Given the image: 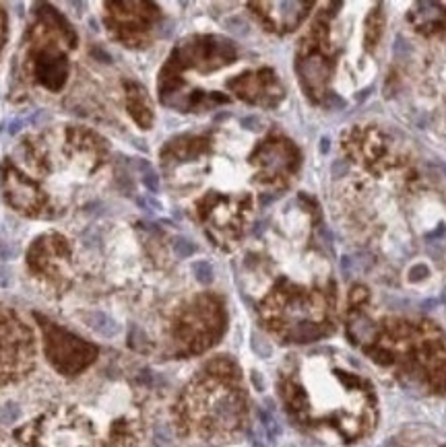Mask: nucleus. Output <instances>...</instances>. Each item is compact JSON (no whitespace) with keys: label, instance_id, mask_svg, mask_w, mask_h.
<instances>
[{"label":"nucleus","instance_id":"obj_1","mask_svg":"<svg viewBox=\"0 0 446 447\" xmlns=\"http://www.w3.org/2000/svg\"><path fill=\"white\" fill-rule=\"evenodd\" d=\"M91 423L77 412L60 410L44 419L39 426V447H93Z\"/></svg>","mask_w":446,"mask_h":447},{"label":"nucleus","instance_id":"obj_2","mask_svg":"<svg viewBox=\"0 0 446 447\" xmlns=\"http://www.w3.org/2000/svg\"><path fill=\"white\" fill-rule=\"evenodd\" d=\"M48 354L60 371L75 373V371H81L93 359V349H89L85 342L73 338L71 334L54 330L50 332Z\"/></svg>","mask_w":446,"mask_h":447},{"label":"nucleus","instance_id":"obj_3","mask_svg":"<svg viewBox=\"0 0 446 447\" xmlns=\"http://www.w3.org/2000/svg\"><path fill=\"white\" fill-rule=\"evenodd\" d=\"M349 334H351V338L355 342H360V344H368L374 340V336H376V326L368 320V317H355V320L349 324Z\"/></svg>","mask_w":446,"mask_h":447},{"label":"nucleus","instance_id":"obj_4","mask_svg":"<svg viewBox=\"0 0 446 447\" xmlns=\"http://www.w3.org/2000/svg\"><path fill=\"white\" fill-rule=\"evenodd\" d=\"M91 328H93L97 334L105 336V338H110V336H116L118 330H120V326H118L110 315H105V313H102V311L91 313Z\"/></svg>","mask_w":446,"mask_h":447},{"label":"nucleus","instance_id":"obj_5","mask_svg":"<svg viewBox=\"0 0 446 447\" xmlns=\"http://www.w3.org/2000/svg\"><path fill=\"white\" fill-rule=\"evenodd\" d=\"M192 270H194V276L198 278V282L209 284L213 281V270H211V266L207 264V262H196L192 266Z\"/></svg>","mask_w":446,"mask_h":447},{"label":"nucleus","instance_id":"obj_6","mask_svg":"<svg viewBox=\"0 0 446 447\" xmlns=\"http://www.w3.org/2000/svg\"><path fill=\"white\" fill-rule=\"evenodd\" d=\"M174 250H176L178 258H186V256H190L194 252V245L190 241H186V239H176Z\"/></svg>","mask_w":446,"mask_h":447},{"label":"nucleus","instance_id":"obj_7","mask_svg":"<svg viewBox=\"0 0 446 447\" xmlns=\"http://www.w3.org/2000/svg\"><path fill=\"white\" fill-rule=\"evenodd\" d=\"M17 419H19V408L15 404H6L4 410L0 412V421H2V423H15Z\"/></svg>","mask_w":446,"mask_h":447},{"label":"nucleus","instance_id":"obj_8","mask_svg":"<svg viewBox=\"0 0 446 447\" xmlns=\"http://www.w3.org/2000/svg\"><path fill=\"white\" fill-rule=\"evenodd\" d=\"M143 184H145L151 192H157V190H159V182H157V173H155L153 169H149V167H147V173L143 175Z\"/></svg>","mask_w":446,"mask_h":447},{"label":"nucleus","instance_id":"obj_9","mask_svg":"<svg viewBox=\"0 0 446 447\" xmlns=\"http://www.w3.org/2000/svg\"><path fill=\"white\" fill-rule=\"evenodd\" d=\"M261 416H262V421H264V424H266V431H269L271 439H275V437L279 435V424H277V423H275V421H273V419H271V416L266 414V412H262Z\"/></svg>","mask_w":446,"mask_h":447},{"label":"nucleus","instance_id":"obj_10","mask_svg":"<svg viewBox=\"0 0 446 447\" xmlns=\"http://www.w3.org/2000/svg\"><path fill=\"white\" fill-rule=\"evenodd\" d=\"M252 346H254V351L259 353L261 356H269L271 354V349L262 340H259V336H252Z\"/></svg>","mask_w":446,"mask_h":447},{"label":"nucleus","instance_id":"obj_11","mask_svg":"<svg viewBox=\"0 0 446 447\" xmlns=\"http://www.w3.org/2000/svg\"><path fill=\"white\" fill-rule=\"evenodd\" d=\"M13 256H15V250H13V247H4V245H0V258H2V260H11Z\"/></svg>","mask_w":446,"mask_h":447},{"label":"nucleus","instance_id":"obj_12","mask_svg":"<svg viewBox=\"0 0 446 447\" xmlns=\"http://www.w3.org/2000/svg\"><path fill=\"white\" fill-rule=\"evenodd\" d=\"M19 128H21V122L15 120V122H11V128H8V132H11V134H17Z\"/></svg>","mask_w":446,"mask_h":447}]
</instances>
